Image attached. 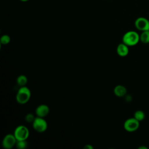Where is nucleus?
I'll use <instances>...</instances> for the list:
<instances>
[{
  "label": "nucleus",
  "mask_w": 149,
  "mask_h": 149,
  "mask_svg": "<svg viewBox=\"0 0 149 149\" xmlns=\"http://www.w3.org/2000/svg\"><path fill=\"white\" fill-rule=\"evenodd\" d=\"M10 41V37L7 34H4L0 38V43L2 45L8 44Z\"/></svg>",
  "instance_id": "15"
},
{
  "label": "nucleus",
  "mask_w": 149,
  "mask_h": 149,
  "mask_svg": "<svg viewBox=\"0 0 149 149\" xmlns=\"http://www.w3.org/2000/svg\"><path fill=\"white\" fill-rule=\"evenodd\" d=\"M35 118H36V117H34V115L31 113H27L25 116V120L27 123H33V122L34 121Z\"/></svg>",
  "instance_id": "16"
},
{
  "label": "nucleus",
  "mask_w": 149,
  "mask_h": 149,
  "mask_svg": "<svg viewBox=\"0 0 149 149\" xmlns=\"http://www.w3.org/2000/svg\"><path fill=\"white\" fill-rule=\"evenodd\" d=\"M27 146H28V143H27L26 140H18V141H17L16 144V148H17L19 149H24V148H27Z\"/></svg>",
  "instance_id": "14"
},
{
  "label": "nucleus",
  "mask_w": 149,
  "mask_h": 149,
  "mask_svg": "<svg viewBox=\"0 0 149 149\" xmlns=\"http://www.w3.org/2000/svg\"><path fill=\"white\" fill-rule=\"evenodd\" d=\"M30 97L31 91L30 89L26 86L20 87L16 95V100L17 103L22 105L25 104L29 102Z\"/></svg>",
  "instance_id": "1"
},
{
  "label": "nucleus",
  "mask_w": 149,
  "mask_h": 149,
  "mask_svg": "<svg viewBox=\"0 0 149 149\" xmlns=\"http://www.w3.org/2000/svg\"><path fill=\"white\" fill-rule=\"evenodd\" d=\"M134 26L137 30L141 31L149 30V20L145 17H139L136 19Z\"/></svg>",
  "instance_id": "7"
},
{
  "label": "nucleus",
  "mask_w": 149,
  "mask_h": 149,
  "mask_svg": "<svg viewBox=\"0 0 149 149\" xmlns=\"http://www.w3.org/2000/svg\"><path fill=\"white\" fill-rule=\"evenodd\" d=\"M139 149H147V147H144V146H140L138 148Z\"/></svg>",
  "instance_id": "18"
},
{
  "label": "nucleus",
  "mask_w": 149,
  "mask_h": 149,
  "mask_svg": "<svg viewBox=\"0 0 149 149\" xmlns=\"http://www.w3.org/2000/svg\"><path fill=\"white\" fill-rule=\"evenodd\" d=\"M140 41V35L135 31H129L124 34L122 37V42L127 46L136 45Z\"/></svg>",
  "instance_id": "2"
},
{
  "label": "nucleus",
  "mask_w": 149,
  "mask_h": 149,
  "mask_svg": "<svg viewBox=\"0 0 149 149\" xmlns=\"http://www.w3.org/2000/svg\"><path fill=\"white\" fill-rule=\"evenodd\" d=\"M20 1H22V2H26V1H29V0H20Z\"/></svg>",
  "instance_id": "19"
},
{
  "label": "nucleus",
  "mask_w": 149,
  "mask_h": 149,
  "mask_svg": "<svg viewBox=\"0 0 149 149\" xmlns=\"http://www.w3.org/2000/svg\"><path fill=\"white\" fill-rule=\"evenodd\" d=\"M17 140L14 134H8L5 135L2 140V145L5 149H11L14 146H16Z\"/></svg>",
  "instance_id": "6"
},
{
  "label": "nucleus",
  "mask_w": 149,
  "mask_h": 149,
  "mask_svg": "<svg viewBox=\"0 0 149 149\" xmlns=\"http://www.w3.org/2000/svg\"><path fill=\"white\" fill-rule=\"evenodd\" d=\"M28 81L27 77L24 75V74H21L16 79V83L18 86L20 87H23L25 86Z\"/></svg>",
  "instance_id": "11"
},
{
  "label": "nucleus",
  "mask_w": 149,
  "mask_h": 149,
  "mask_svg": "<svg viewBox=\"0 0 149 149\" xmlns=\"http://www.w3.org/2000/svg\"><path fill=\"white\" fill-rule=\"evenodd\" d=\"M17 141L27 140L29 136V129L24 125H19L16 127L13 133Z\"/></svg>",
  "instance_id": "3"
},
{
  "label": "nucleus",
  "mask_w": 149,
  "mask_h": 149,
  "mask_svg": "<svg viewBox=\"0 0 149 149\" xmlns=\"http://www.w3.org/2000/svg\"><path fill=\"white\" fill-rule=\"evenodd\" d=\"M84 148H86V149H93V148H94V147H93V146H92L90 144H86L84 147Z\"/></svg>",
  "instance_id": "17"
},
{
  "label": "nucleus",
  "mask_w": 149,
  "mask_h": 149,
  "mask_svg": "<svg viewBox=\"0 0 149 149\" xmlns=\"http://www.w3.org/2000/svg\"><path fill=\"white\" fill-rule=\"evenodd\" d=\"M134 118L139 122L142 121L145 118V113L141 110H137L134 113Z\"/></svg>",
  "instance_id": "13"
},
{
  "label": "nucleus",
  "mask_w": 149,
  "mask_h": 149,
  "mask_svg": "<svg viewBox=\"0 0 149 149\" xmlns=\"http://www.w3.org/2000/svg\"><path fill=\"white\" fill-rule=\"evenodd\" d=\"M113 93L118 97H122L126 95L127 89L125 86L119 84L115 87L113 89Z\"/></svg>",
  "instance_id": "10"
},
{
  "label": "nucleus",
  "mask_w": 149,
  "mask_h": 149,
  "mask_svg": "<svg viewBox=\"0 0 149 149\" xmlns=\"http://www.w3.org/2000/svg\"><path fill=\"white\" fill-rule=\"evenodd\" d=\"M35 112L37 116L44 118L49 113V108L45 104H41L36 108Z\"/></svg>",
  "instance_id": "8"
},
{
  "label": "nucleus",
  "mask_w": 149,
  "mask_h": 149,
  "mask_svg": "<svg viewBox=\"0 0 149 149\" xmlns=\"http://www.w3.org/2000/svg\"><path fill=\"white\" fill-rule=\"evenodd\" d=\"M140 126V122L136 119L130 118L126 119L123 123L125 130L128 132H133L136 131Z\"/></svg>",
  "instance_id": "5"
},
{
  "label": "nucleus",
  "mask_w": 149,
  "mask_h": 149,
  "mask_svg": "<svg viewBox=\"0 0 149 149\" xmlns=\"http://www.w3.org/2000/svg\"><path fill=\"white\" fill-rule=\"evenodd\" d=\"M129 46H127L125 43L122 42L119 44L116 47V52L118 55L121 57L126 56L129 54Z\"/></svg>",
  "instance_id": "9"
},
{
  "label": "nucleus",
  "mask_w": 149,
  "mask_h": 149,
  "mask_svg": "<svg viewBox=\"0 0 149 149\" xmlns=\"http://www.w3.org/2000/svg\"><path fill=\"white\" fill-rule=\"evenodd\" d=\"M140 41L144 44L149 43V30L141 32L140 35Z\"/></svg>",
  "instance_id": "12"
},
{
  "label": "nucleus",
  "mask_w": 149,
  "mask_h": 149,
  "mask_svg": "<svg viewBox=\"0 0 149 149\" xmlns=\"http://www.w3.org/2000/svg\"><path fill=\"white\" fill-rule=\"evenodd\" d=\"M33 129L38 133H42L47 130L48 123L44 118L37 116L32 123Z\"/></svg>",
  "instance_id": "4"
}]
</instances>
